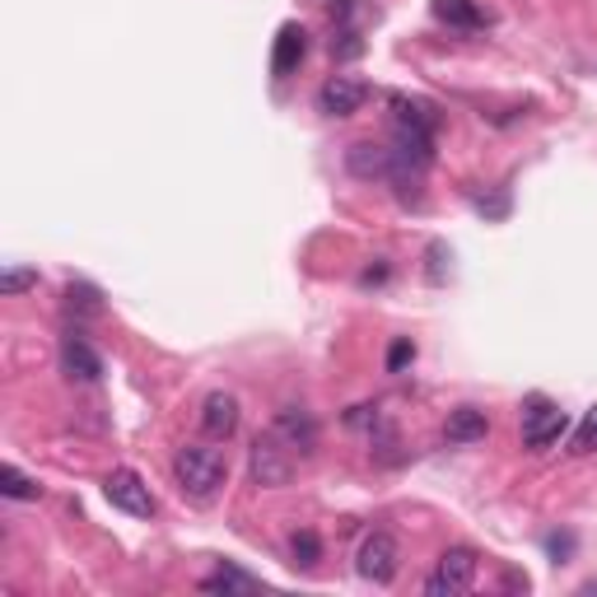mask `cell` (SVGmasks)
<instances>
[{
	"label": "cell",
	"mask_w": 597,
	"mask_h": 597,
	"mask_svg": "<svg viewBox=\"0 0 597 597\" xmlns=\"http://www.w3.org/2000/svg\"><path fill=\"white\" fill-rule=\"evenodd\" d=\"M173 481H178V491L187 500H215L219 485L229 481V462L219 449H206V444H183L173 453Z\"/></svg>",
	"instance_id": "1"
},
{
	"label": "cell",
	"mask_w": 597,
	"mask_h": 597,
	"mask_svg": "<svg viewBox=\"0 0 597 597\" xmlns=\"http://www.w3.org/2000/svg\"><path fill=\"white\" fill-rule=\"evenodd\" d=\"M248 467H253V481L261 485V491H276V485H290V476H295V467H299V453L285 444L276 430H267V434L253 439Z\"/></svg>",
	"instance_id": "2"
},
{
	"label": "cell",
	"mask_w": 597,
	"mask_h": 597,
	"mask_svg": "<svg viewBox=\"0 0 597 597\" xmlns=\"http://www.w3.org/2000/svg\"><path fill=\"white\" fill-rule=\"evenodd\" d=\"M476 565H481V556H476L472 546H449L444 556H439L434 574L425 579V593L430 597H457V593H467L476 584Z\"/></svg>",
	"instance_id": "3"
},
{
	"label": "cell",
	"mask_w": 597,
	"mask_h": 597,
	"mask_svg": "<svg viewBox=\"0 0 597 597\" xmlns=\"http://www.w3.org/2000/svg\"><path fill=\"white\" fill-rule=\"evenodd\" d=\"M356 569H360L364 584L388 588L397 574H402V546H397V537L392 533H369L356 550Z\"/></svg>",
	"instance_id": "4"
},
{
	"label": "cell",
	"mask_w": 597,
	"mask_h": 597,
	"mask_svg": "<svg viewBox=\"0 0 597 597\" xmlns=\"http://www.w3.org/2000/svg\"><path fill=\"white\" fill-rule=\"evenodd\" d=\"M565 430H569V415L556 402H546V397H533L523 406V444L527 449H550Z\"/></svg>",
	"instance_id": "5"
},
{
	"label": "cell",
	"mask_w": 597,
	"mask_h": 597,
	"mask_svg": "<svg viewBox=\"0 0 597 597\" xmlns=\"http://www.w3.org/2000/svg\"><path fill=\"white\" fill-rule=\"evenodd\" d=\"M103 495L113 500V508H122V514H131V518H154V495H150V485H145L141 472L117 467L113 476L103 481Z\"/></svg>",
	"instance_id": "6"
},
{
	"label": "cell",
	"mask_w": 597,
	"mask_h": 597,
	"mask_svg": "<svg viewBox=\"0 0 597 597\" xmlns=\"http://www.w3.org/2000/svg\"><path fill=\"white\" fill-rule=\"evenodd\" d=\"M364 103H369V84L350 80V75H331L318 90V113L322 117H356Z\"/></svg>",
	"instance_id": "7"
},
{
	"label": "cell",
	"mask_w": 597,
	"mask_h": 597,
	"mask_svg": "<svg viewBox=\"0 0 597 597\" xmlns=\"http://www.w3.org/2000/svg\"><path fill=\"white\" fill-rule=\"evenodd\" d=\"M61 373L75 383H99L103 379V356L80 337V331H65L61 337Z\"/></svg>",
	"instance_id": "8"
},
{
	"label": "cell",
	"mask_w": 597,
	"mask_h": 597,
	"mask_svg": "<svg viewBox=\"0 0 597 597\" xmlns=\"http://www.w3.org/2000/svg\"><path fill=\"white\" fill-rule=\"evenodd\" d=\"M346 168L356 173V178L373 183V178H392V173H397V159H392V150H388V145L356 141V145L346 150Z\"/></svg>",
	"instance_id": "9"
},
{
	"label": "cell",
	"mask_w": 597,
	"mask_h": 597,
	"mask_svg": "<svg viewBox=\"0 0 597 597\" xmlns=\"http://www.w3.org/2000/svg\"><path fill=\"white\" fill-rule=\"evenodd\" d=\"M285 444H290L299 457H308L318 449V425H313V415H308L303 406H285L280 415H276V425H271Z\"/></svg>",
	"instance_id": "10"
},
{
	"label": "cell",
	"mask_w": 597,
	"mask_h": 597,
	"mask_svg": "<svg viewBox=\"0 0 597 597\" xmlns=\"http://www.w3.org/2000/svg\"><path fill=\"white\" fill-rule=\"evenodd\" d=\"M202 430L210 439H234L238 430V397L234 392H210L202 402Z\"/></svg>",
	"instance_id": "11"
},
{
	"label": "cell",
	"mask_w": 597,
	"mask_h": 597,
	"mask_svg": "<svg viewBox=\"0 0 597 597\" xmlns=\"http://www.w3.org/2000/svg\"><path fill=\"white\" fill-rule=\"evenodd\" d=\"M303 56H308V33L299 29V24H285L280 33H276V52H271V71L285 80V75H295L299 65H303Z\"/></svg>",
	"instance_id": "12"
},
{
	"label": "cell",
	"mask_w": 597,
	"mask_h": 597,
	"mask_svg": "<svg viewBox=\"0 0 597 597\" xmlns=\"http://www.w3.org/2000/svg\"><path fill=\"white\" fill-rule=\"evenodd\" d=\"M485 434H491V420H485V411H476V406H457L444 420L449 444H476V439H485Z\"/></svg>",
	"instance_id": "13"
},
{
	"label": "cell",
	"mask_w": 597,
	"mask_h": 597,
	"mask_svg": "<svg viewBox=\"0 0 597 597\" xmlns=\"http://www.w3.org/2000/svg\"><path fill=\"white\" fill-rule=\"evenodd\" d=\"M434 19H444L449 29H462V33H476L491 24V14H485L476 0H434Z\"/></svg>",
	"instance_id": "14"
},
{
	"label": "cell",
	"mask_w": 597,
	"mask_h": 597,
	"mask_svg": "<svg viewBox=\"0 0 597 597\" xmlns=\"http://www.w3.org/2000/svg\"><path fill=\"white\" fill-rule=\"evenodd\" d=\"M0 495H6V500H38L42 485L29 472H19L14 462H6V467H0Z\"/></svg>",
	"instance_id": "15"
},
{
	"label": "cell",
	"mask_w": 597,
	"mask_h": 597,
	"mask_svg": "<svg viewBox=\"0 0 597 597\" xmlns=\"http://www.w3.org/2000/svg\"><path fill=\"white\" fill-rule=\"evenodd\" d=\"M253 588H257V579H248V574L234 565H219L210 579H202V593H253Z\"/></svg>",
	"instance_id": "16"
},
{
	"label": "cell",
	"mask_w": 597,
	"mask_h": 597,
	"mask_svg": "<svg viewBox=\"0 0 597 597\" xmlns=\"http://www.w3.org/2000/svg\"><path fill=\"white\" fill-rule=\"evenodd\" d=\"M290 556H295L299 569H313V565L322 560V542H318V533H308V527H303V533H295V537H290Z\"/></svg>",
	"instance_id": "17"
},
{
	"label": "cell",
	"mask_w": 597,
	"mask_h": 597,
	"mask_svg": "<svg viewBox=\"0 0 597 597\" xmlns=\"http://www.w3.org/2000/svg\"><path fill=\"white\" fill-rule=\"evenodd\" d=\"M24 290H38V271L33 267H10L6 276H0V295H6V299L24 295Z\"/></svg>",
	"instance_id": "18"
},
{
	"label": "cell",
	"mask_w": 597,
	"mask_h": 597,
	"mask_svg": "<svg viewBox=\"0 0 597 597\" xmlns=\"http://www.w3.org/2000/svg\"><path fill=\"white\" fill-rule=\"evenodd\" d=\"M65 303L80 308V313H99V290H90V285H65Z\"/></svg>",
	"instance_id": "19"
},
{
	"label": "cell",
	"mask_w": 597,
	"mask_h": 597,
	"mask_svg": "<svg viewBox=\"0 0 597 597\" xmlns=\"http://www.w3.org/2000/svg\"><path fill=\"white\" fill-rule=\"evenodd\" d=\"M331 52L337 56H360L364 52V38H360V29H337V38H331Z\"/></svg>",
	"instance_id": "20"
},
{
	"label": "cell",
	"mask_w": 597,
	"mask_h": 597,
	"mask_svg": "<svg viewBox=\"0 0 597 597\" xmlns=\"http://www.w3.org/2000/svg\"><path fill=\"white\" fill-rule=\"evenodd\" d=\"M411 360H415V346H411V337H397V341L388 346V373H402Z\"/></svg>",
	"instance_id": "21"
},
{
	"label": "cell",
	"mask_w": 597,
	"mask_h": 597,
	"mask_svg": "<svg viewBox=\"0 0 597 597\" xmlns=\"http://www.w3.org/2000/svg\"><path fill=\"white\" fill-rule=\"evenodd\" d=\"M597 449V406L588 411V420L579 425V434H574V453H593Z\"/></svg>",
	"instance_id": "22"
},
{
	"label": "cell",
	"mask_w": 597,
	"mask_h": 597,
	"mask_svg": "<svg viewBox=\"0 0 597 597\" xmlns=\"http://www.w3.org/2000/svg\"><path fill=\"white\" fill-rule=\"evenodd\" d=\"M569 546H574L569 537H546V550H550L556 560H560V556H569Z\"/></svg>",
	"instance_id": "23"
},
{
	"label": "cell",
	"mask_w": 597,
	"mask_h": 597,
	"mask_svg": "<svg viewBox=\"0 0 597 597\" xmlns=\"http://www.w3.org/2000/svg\"><path fill=\"white\" fill-rule=\"evenodd\" d=\"M388 280V267H383V261H379V267H369L364 276H360V285H383Z\"/></svg>",
	"instance_id": "24"
}]
</instances>
